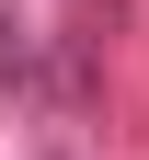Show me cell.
<instances>
[{
  "label": "cell",
  "instance_id": "1",
  "mask_svg": "<svg viewBox=\"0 0 149 160\" xmlns=\"http://www.w3.org/2000/svg\"><path fill=\"white\" fill-rule=\"evenodd\" d=\"M0 80H12V92H35V46H23V23H12V12H0Z\"/></svg>",
  "mask_w": 149,
  "mask_h": 160
}]
</instances>
